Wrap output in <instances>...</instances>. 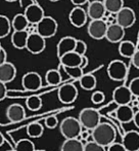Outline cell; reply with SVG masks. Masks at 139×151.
I'll return each instance as SVG.
<instances>
[{
    "label": "cell",
    "instance_id": "obj_22",
    "mask_svg": "<svg viewBox=\"0 0 139 151\" xmlns=\"http://www.w3.org/2000/svg\"><path fill=\"white\" fill-rule=\"evenodd\" d=\"M29 33L27 30L13 31L11 34V43L16 50H24L26 48L27 40H28Z\"/></svg>",
    "mask_w": 139,
    "mask_h": 151
},
{
    "label": "cell",
    "instance_id": "obj_49",
    "mask_svg": "<svg viewBox=\"0 0 139 151\" xmlns=\"http://www.w3.org/2000/svg\"><path fill=\"white\" fill-rule=\"evenodd\" d=\"M50 2H57V1H60V0H49Z\"/></svg>",
    "mask_w": 139,
    "mask_h": 151
},
{
    "label": "cell",
    "instance_id": "obj_26",
    "mask_svg": "<svg viewBox=\"0 0 139 151\" xmlns=\"http://www.w3.org/2000/svg\"><path fill=\"white\" fill-rule=\"evenodd\" d=\"M60 151H84V144L78 139H66Z\"/></svg>",
    "mask_w": 139,
    "mask_h": 151
},
{
    "label": "cell",
    "instance_id": "obj_39",
    "mask_svg": "<svg viewBox=\"0 0 139 151\" xmlns=\"http://www.w3.org/2000/svg\"><path fill=\"white\" fill-rule=\"evenodd\" d=\"M106 151H127L126 148L124 147V145L122 143H117V142H113L111 145L107 146Z\"/></svg>",
    "mask_w": 139,
    "mask_h": 151
},
{
    "label": "cell",
    "instance_id": "obj_13",
    "mask_svg": "<svg viewBox=\"0 0 139 151\" xmlns=\"http://www.w3.org/2000/svg\"><path fill=\"white\" fill-rule=\"evenodd\" d=\"M87 12L86 9L82 8L81 6H75L73 9L70 12L69 20L70 23L76 28H81L87 23Z\"/></svg>",
    "mask_w": 139,
    "mask_h": 151
},
{
    "label": "cell",
    "instance_id": "obj_50",
    "mask_svg": "<svg viewBox=\"0 0 139 151\" xmlns=\"http://www.w3.org/2000/svg\"><path fill=\"white\" fill-rule=\"evenodd\" d=\"M35 151H46V150H43V149H39V150H37V149H36Z\"/></svg>",
    "mask_w": 139,
    "mask_h": 151
},
{
    "label": "cell",
    "instance_id": "obj_19",
    "mask_svg": "<svg viewBox=\"0 0 139 151\" xmlns=\"http://www.w3.org/2000/svg\"><path fill=\"white\" fill-rule=\"evenodd\" d=\"M76 42H77V39L75 37H72V36L62 37L57 43V46H56V52H57L58 58L64 56L67 52H73L75 50Z\"/></svg>",
    "mask_w": 139,
    "mask_h": 151
},
{
    "label": "cell",
    "instance_id": "obj_31",
    "mask_svg": "<svg viewBox=\"0 0 139 151\" xmlns=\"http://www.w3.org/2000/svg\"><path fill=\"white\" fill-rule=\"evenodd\" d=\"M42 99L39 96H29L26 100V106L31 111H38L42 107Z\"/></svg>",
    "mask_w": 139,
    "mask_h": 151
},
{
    "label": "cell",
    "instance_id": "obj_24",
    "mask_svg": "<svg viewBox=\"0 0 139 151\" xmlns=\"http://www.w3.org/2000/svg\"><path fill=\"white\" fill-rule=\"evenodd\" d=\"M79 83L83 90L85 91H93L96 88V84H97V80L96 77L91 73L83 74V75L80 77Z\"/></svg>",
    "mask_w": 139,
    "mask_h": 151
},
{
    "label": "cell",
    "instance_id": "obj_10",
    "mask_svg": "<svg viewBox=\"0 0 139 151\" xmlns=\"http://www.w3.org/2000/svg\"><path fill=\"white\" fill-rule=\"evenodd\" d=\"M57 97L62 103L72 104L76 101L78 97V90L74 84L66 83L62 84L57 91Z\"/></svg>",
    "mask_w": 139,
    "mask_h": 151
},
{
    "label": "cell",
    "instance_id": "obj_40",
    "mask_svg": "<svg viewBox=\"0 0 139 151\" xmlns=\"http://www.w3.org/2000/svg\"><path fill=\"white\" fill-rule=\"evenodd\" d=\"M7 96V88H6V83L0 81V101L4 100Z\"/></svg>",
    "mask_w": 139,
    "mask_h": 151
},
{
    "label": "cell",
    "instance_id": "obj_16",
    "mask_svg": "<svg viewBox=\"0 0 139 151\" xmlns=\"http://www.w3.org/2000/svg\"><path fill=\"white\" fill-rule=\"evenodd\" d=\"M122 144L127 151H137L139 149V133L129 131L122 136Z\"/></svg>",
    "mask_w": 139,
    "mask_h": 151
},
{
    "label": "cell",
    "instance_id": "obj_33",
    "mask_svg": "<svg viewBox=\"0 0 139 151\" xmlns=\"http://www.w3.org/2000/svg\"><path fill=\"white\" fill-rule=\"evenodd\" d=\"M62 68H64L67 75H68L70 78H72V79L79 80L80 77L84 74V72H83L84 69H82L80 66H77V67H62Z\"/></svg>",
    "mask_w": 139,
    "mask_h": 151
},
{
    "label": "cell",
    "instance_id": "obj_11",
    "mask_svg": "<svg viewBox=\"0 0 139 151\" xmlns=\"http://www.w3.org/2000/svg\"><path fill=\"white\" fill-rule=\"evenodd\" d=\"M132 93L129 86H120L116 88L113 91V101L115 104L119 105H128L132 100Z\"/></svg>",
    "mask_w": 139,
    "mask_h": 151
},
{
    "label": "cell",
    "instance_id": "obj_14",
    "mask_svg": "<svg viewBox=\"0 0 139 151\" xmlns=\"http://www.w3.org/2000/svg\"><path fill=\"white\" fill-rule=\"evenodd\" d=\"M125 29L117 23L107 25V30L105 33V39L111 43H120L124 39Z\"/></svg>",
    "mask_w": 139,
    "mask_h": 151
},
{
    "label": "cell",
    "instance_id": "obj_2",
    "mask_svg": "<svg viewBox=\"0 0 139 151\" xmlns=\"http://www.w3.org/2000/svg\"><path fill=\"white\" fill-rule=\"evenodd\" d=\"M79 119L82 127L92 131L101 122V115L99 111L94 108H84L80 111Z\"/></svg>",
    "mask_w": 139,
    "mask_h": 151
},
{
    "label": "cell",
    "instance_id": "obj_44",
    "mask_svg": "<svg viewBox=\"0 0 139 151\" xmlns=\"http://www.w3.org/2000/svg\"><path fill=\"white\" fill-rule=\"evenodd\" d=\"M71 2L75 6H82L84 4L88 3V0H71Z\"/></svg>",
    "mask_w": 139,
    "mask_h": 151
},
{
    "label": "cell",
    "instance_id": "obj_20",
    "mask_svg": "<svg viewBox=\"0 0 139 151\" xmlns=\"http://www.w3.org/2000/svg\"><path fill=\"white\" fill-rule=\"evenodd\" d=\"M134 114L129 105H119L116 109V119L120 123H129L133 121Z\"/></svg>",
    "mask_w": 139,
    "mask_h": 151
},
{
    "label": "cell",
    "instance_id": "obj_5",
    "mask_svg": "<svg viewBox=\"0 0 139 151\" xmlns=\"http://www.w3.org/2000/svg\"><path fill=\"white\" fill-rule=\"evenodd\" d=\"M107 75L113 81H123L128 75L127 65L121 60L111 61L107 66Z\"/></svg>",
    "mask_w": 139,
    "mask_h": 151
},
{
    "label": "cell",
    "instance_id": "obj_9",
    "mask_svg": "<svg viewBox=\"0 0 139 151\" xmlns=\"http://www.w3.org/2000/svg\"><path fill=\"white\" fill-rule=\"evenodd\" d=\"M22 86L24 90L29 91H35L41 88L42 78L39 73L35 71H30L24 74L22 78Z\"/></svg>",
    "mask_w": 139,
    "mask_h": 151
},
{
    "label": "cell",
    "instance_id": "obj_1",
    "mask_svg": "<svg viewBox=\"0 0 139 151\" xmlns=\"http://www.w3.org/2000/svg\"><path fill=\"white\" fill-rule=\"evenodd\" d=\"M92 140L99 145L106 148L116 141L117 132L116 127L109 122H100L95 129L91 131Z\"/></svg>",
    "mask_w": 139,
    "mask_h": 151
},
{
    "label": "cell",
    "instance_id": "obj_27",
    "mask_svg": "<svg viewBox=\"0 0 139 151\" xmlns=\"http://www.w3.org/2000/svg\"><path fill=\"white\" fill-rule=\"evenodd\" d=\"M45 80L48 86H56L62 82V74H60V72L57 69H50L46 72Z\"/></svg>",
    "mask_w": 139,
    "mask_h": 151
},
{
    "label": "cell",
    "instance_id": "obj_25",
    "mask_svg": "<svg viewBox=\"0 0 139 151\" xmlns=\"http://www.w3.org/2000/svg\"><path fill=\"white\" fill-rule=\"evenodd\" d=\"M30 23H29L28 19L26 18L25 14H18L13 17L11 20V27L14 31H22L27 30L29 27Z\"/></svg>",
    "mask_w": 139,
    "mask_h": 151
},
{
    "label": "cell",
    "instance_id": "obj_48",
    "mask_svg": "<svg viewBox=\"0 0 139 151\" xmlns=\"http://www.w3.org/2000/svg\"><path fill=\"white\" fill-rule=\"evenodd\" d=\"M6 2H16V0H5Z\"/></svg>",
    "mask_w": 139,
    "mask_h": 151
},
{
    "label": "cell",
    "instance_id": "obj_36",
    "mask_svg": "<svg viewBox=\"0 0 139 151\" xmlns=\"http://www.w3.org/2000/svg\"><path fill=\"white\" fill-rule=\"evenodd\" d=\"M105 100V95L102 91H96L91 95V102L93 104H101Z\"/></svg>",
    "mask_w": 139,
    "mask_h": 151
},
{
    "label": "cell",
    "instance_id": "obj_8",
    "mask_svg": "<svg viewBox=\"0 0 139 151\" xmlns=\"http://www.w3.org/2000/svg\"><path fill=\"white\" fill-rule=\"evenodd\" d=\"M107 30V24L104 19L91 20L87 26V32L91 38L95 40L104 39Z\"/></svg>",
    "mask_w": 139,
    "mask_h": 151
},
{
    "label": "cell",
    "instance_id": "obj_52",
    "mask_svg": "<svg viewBox=\"0 0 139 151\" xmlns=\"http://www.w3.org/2000/svg\"><path fill=\"white\" fill-rule=\"evenodd\" d=\"M2 47V46H1V43H0V48H1Z\"/></svg>",
    "mask_w": 139,
    "mask_h": 151
},
{
    "label": "cell",
    "instance_id": "obj_43",
    "mask_svg": "<svg viewBox=\"0 0 139 151\" xmlns=\"http://www.w3.org/2000/svg\"><path fill=\"white\" fill-rule=\"evenodd\" d=\"M88 63H89L88 58L85 56V55H83V56H82V61H81V65H80V67H81L82 69H85V68L88 66Z\"/></svg>",
    "mask_w": 139,
    "mask_h": 151
},
{
    "label": "cell",
    "instance_id": "obj_53",
    "mask_svg": "<svg viewBox=\"0 0 139 151\" xmlns=\"http://www.w3.org/2000/svg\"><path fill=\"white\" fill-rule=\"evenodd\" d=\"M137 151H139V149H138V150H137Z\"/></svg>",
    "mask_w": 139,
    "mask_h": 151
},
{
    "label": "cell",
    "instance_id": "obj_7",
    "mask_svg": "<svg viewBox=\"0 0 139 151\" xmlns=\"http://www.w3.org/2000/svg\"><path fill=\"white\" fill-rule=\"evenodd\" d=\"M136 21V14L131 7L124 6L116 14V22L124 29L131 28Z\"/></svg>",
    "mask_w": 139,
    "mask_h": 151
},
{
    "label": "cell",
    "instance_id": "obj_46",
    "mask_svg": "<svg viewBox=\"0 0 139 151\" xmlns=\"http://www.w3.org/2000/svg\"><path fill=\"white\" fill-rule=\"evenodd\" d=\"M4 142H5V140H4L3 135H2V134L0 133V147H1V146L3 145V144H4Z\"/></svg>",
    "mask_w": 139,
    "mask_h": 151
},
{
    "label": "cell",
    "instance_id": "obj_34",
    "mask_svg": "<svg viewBox=\"0 0 139 151\" xmlns=\"http://www.w3.org/2000/svg\"><path fill=\"white\" fill-rule=\"evenodd\" d=\"M84 151H106V149L104 146L99 145L98 143L94 142L93 140H91L84 145Z\"/></svg>",
    "mask_w": 139,
    "mask_h": 151
},
{
    "label": "cell",
    "instance_id": "obj_42",
    "mask_svg": "<svg viewBox=\"0 0 139 151\" xmlns=\"http://www.w3.org/2000/svg\"><path fill=\"white\" fill-rule=\"evenodd\" d=\"M7 61V54H6L5 50L3 47L0 48V65H2L3 63Z\"/></svg>",
    "mask_w": 139,
    "mask_h": 151
},
{
    "label": "cell",
    "instance_id": "obj_23",
    "mask_svg": "<svg viewBox=\"0 0 139 151\" xmlns=\"http://www.w3.org/2000/svg\"><path fill=\"white\" fill-rule=\"evenodd\" d=\"M136 50V45L130 40H122L119 43V54L124 58L131 59Z\"/></svg>",
    "mask_w": 139,
    "mask_h": 151
},
{
    "label": "cell",
    "instance_id": "obj_30",
    "mask_svg": "<svg viewBox=\"0 0 139 151\" xmlns=\"http://www.w3.org/2000/svg\"><path fill=\"white\" fill-rule=\"evenodd\" d=\"M11 28V21H9L6 16L0 14V39L9 35Z\"/></svg>",
    "mask_w": 139,
    "mask_h": 151
},
{
    "label": "cell",
    "instance_id": "obj_4",
    "mask_svg": "<svg viewBox=\"0 0 139 151\" xmlns=\"http://www.w3.org/2000/svg\"><path fill=\"white\" fill-rule=\"evenodd\" d=\"M36 28H37L38 34H40L45 39H47V38L53 37L56 34L58 29V24L55 19H53L52 17L44 16V18L36 25Z\"/></svg>",
    "mask_w": 139,
    "mask_h": 151
},
{
    "label": "cell",
    "instance_id": "obj_21",
    "mask_svg": "<svg viewBox=\"0 0 139 151\" xmlns=\"http://www.w3.org/2000/svg\"><path fill=\"white\" fill-rule=\"evenodd\" d=\"M82 56L77 54L76 52H70L65 54L60 58V65L62 67H77V66L81 65Z\"/></svg>",
    "mask_w": 139,
    "mask_h": 151
},
{
    "label": "cell",
    "instance_id": "obj_38",
    "mask_svg": "<svg viewBox=\"0 0 139 151\" xmlns=\"http://www.w3.org/2000/svg\"><path fill=\"white\" fill-rule=\"evenodd\" d=\"M58 125V119L55 115H50L47 118H45V127L49 129H55Z\"/></svg>",
    "mask_w": 139,
    "mask_h": 151
},
{
    "label": "cell",
    "instance_id": "obj_15",
    "mask_svg": "<svg viewBox=\"0 0 139 151\" xmlns=\"http://www.w3.org/2000/svg\"><path fill=\"white\" fill-rule=\"evenodd\" d=\"M6 117L11 122H20L26 117V110L21 104H11L6 109Z\"/></svg>",
    "mask_w": 139,
    "mask_h": 151
},
{
    "label": "cell",
    "instance_id": "obj_51",
    "mask_svg": "<svg viewBox=\"0 0 139 151\" xmlns=\"http://www.w3.org/2000/svg\"><path fill=\"white\" fill-rule=\"evenodd\" d=\"M7 151H16V150H7Z\"/></svg>",
    "mask_w": 139,
    "mask_h": 151
},
{
    "label": "cell",
    "instance_id": "obj_28",
    "mask_svg": "<svg viewBox=\"0 0 139 151\" xmlns=\"http://www.w3.org/2000/svg\"><path fill=\"white\" fill-rule=\"evenodd\" d=\"M44 133V127L41 123L37 122H31L27 127V135L30 138H40L42 137Z\"/></svg>",
    "mask_w": 139,
    "mask_h": 151
},
{
    "label": "cell",
    "instance_id": "obj_41",
    "mask_svg": "<svg viewBox=\"0 0 139 151\" xmlns=\"http://www.w3.org/2000/svg\"><path fill=\"white\" fill-rule=\"evenodd\" d=\"M131 62H132V65H133L136 69H139V48L136 50V52H134V55L132 56Z\"/></svg>",
    "mask_w": 139,
    "mask_h": 151
},
{
    "label": "cell",
    "instance_id": "obj_17",
    "mask_svg": "<svg viewBox=\"0 0 139 151\" xmlns=\"http://www.w3.org/2000/svg\"><path fill=\"white\" fill-rule=\"evenodd\" d=\"M87 16L90 20H100L104 19V16L106 14L104 2H89L87 6Z\"/></svg>",
    "mask_w": 139,
    "mask_h": 151
},
{
    "label": "cell",
    "instance_id": "obj_45",
    "mask_svg": "<svg viewBox=\"0 0 139 151\" xmlns=\"http://www.w3.org/2000/svg\"><path fill=\"white\" fill-rule=\"evenodd\" d=\"M133 122H134V124H135V127H137V129H139V111H137L134 114Z\"/></svg>",
    "mask_w": 139,
    "mask_h": 151
},
{
    "label": "cell",
    "instance_id": "obj_6",
    "mask_svg": "<svg viewBox=\"0 0 139 151\" xmlns=\"http://www.w3.org/2000/svg\"><path fill=\"white\" fill-rule=\"evenodd\" d=\"M46 47V39L37 32L30 33L27 40L26 50L33 55H39L44 52Z\"/></svg>",
    "mask_w": 139,
    "mask_h": 151
},
{
    "label": "cell",
    "instance_id": "obj_35",
    "mask_svg": "<svg viewBox=\"0 0 139 151\" xmlns=\"http://www.w3.org/2000/svg\"><path fill=\"white\" fill-rule=\"evenodd\" d=\"M74 52H76L77 54L81 55V56L85 55L86 52H87V44L85 43V41H83V40H80V39H77V42H76L75 50H74Z\"/></svg>",
    "mask_w": 139,
    "mask_h": 151
},
{
    "label": "cell",
    "instance_id": "obj_37",
    "mask_svg": "<svg viewBox=\"0 0 139 151\" xmlns=\"http://www.w3.org/2000/svg\"><path fill=\"white\" fill-rule=\"evenodd\" d=\"M129 88L131 91L132 95L135 97H139V77H135L130 81Z\"/></svg>",
    "mask_w": 139,
    "mask_h": 151
},
{
    "label": "cell",
    "instance_id": "obj_29",
    "mask_svg": "<svg viewBox=\"0 0 139 151\" xmlns=\"http://www.w3.org/2000/svg\"><path fill=\"white\" fill-rule=\"evenodd\" d=\"M106 12L116 14L122 7H124V0H104Z\"/></svg>",
    "mask_w": 139,
    "mask_h": 151
},
{
    "label": "cell",
    "instance_id": "obj_12",
    "mask_svg": "<svg viewBox=\"0 0 139 151\" xmlns=\"http://www.w3.org/2000/svg\"><path fill=\"white\" fill-rule=\"evenodd\" d=\"M25 16L28 19L29 23L32 25H37L44 18V9L38 3H31L25 9Z\"/></svg>",
    "mask_w": 139,
    "mask_h": 151
},
{
    "label": "cell",
    "instance_id": "obj_18",
    "mask_svg": "<svg viewBox=\"0 0 139 151\" xmlns=\"http://www.w3.org/2000/svg\"><path fill=\"white\" fill-rule=\"evenodd\" d=\"M16 68L10 62L6 61L2 65H0V81L4 83H9L16 78Z\"/></svg>",
    "mask_w": 139,
    "mask_h": 151
},
{
    "label": "cell",
    "instance_id": "obj_47",
    "mask_svg": "<svg viewBox=\"0 0 139 151\" xmlns=\"http://www.w3.org/2000/svg\"><path fill=\"white\" fill-rule=\"evenodd\" d=\"M97 1L104 2V0H88V3H89V2H97Z\"/></svg>",
    "mask_w": 139,
    "mask_h": 151
},
{
    "label": "cell",
    "instance_id": "obj_3",
    "mask_svg": "<svg viewBox=\"0 0 139 151\" xmlns=\"http://www.w3.org/2000/svg\"><path fill=\"white\" fill-rule=\"evenodd\" d=\"M60 131L65 139H77L82 131V125L78 118L66 117L60 124Z\"/></svg>",
    "mask_w": 139,
    "mask_h": 151
},
{
    "label": "cell",
    "instance_id": "obj_32",
    "mask_svg": "<svg viewBox=\"0 0 139 151\" xmlns=\"http://www.w3.org/2000/svg\"><path fill=\"white\" fill-rule=\"evenodd\" d=\"M16 151H35V144L29 139H22L14 146Z\"/></svg>",
    "mask_w": 139,
    "mask_h": 151
}]
</instances>
